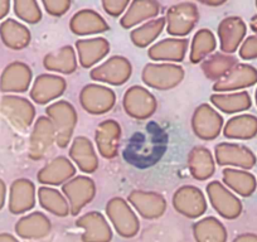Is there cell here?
<instances>
[{"label": "cell", "mask_w": 257, "mask_h": 242, "mask_svg": "<svg viewBox=\"0 0 257 242\" xmlns=\"http://www.w3.org/2000/svg\"><path fill=\"white\" fill-rule=\"evenodd\" d=\"M168 139V133L159 123L149 121L127 140L122 150L123 159L139 169L154 167L167 152Z\"/></svg>", "instance_id": "1"}, {"label": "cell", "mask_w": 257, "mask_h": 242, "mask_svg": "<svg viewBox=\"0 0 257 242\" xmlns=\"http://www.w3.org/2000/svg\"><path fill=\"white\" fill-rule=\"evenodd\" d=\"M46 113L54 127L56 144L62 149L67 148L77 125L78 117L76 108L68 101L59 100L51 103L46 108Z\"/></svg>", "instance_id": "2"}, {"label": "cell", "mask_w": 257, "mask_h": 242, "mask_svg": "<svg viewBox=\"0 0 257 242\" xmlns=\"http://www.w3.org/2000/svg\"><path fill=\"white\" fill-rule=\"evenodd\" d=\"M106 214L116 232L123 238H133L139 233V218L127 202L121 197H115L107 202Z\"/></svg>", "instance_id": "3"}, {"label": "cell", "mask_w": 257, "mask_h": 242, "mask_svg": "<svg viewBox=\"0 0 257 242\" xmlns=\"http://www.w3.org/2000/svg\"><path fill=\"white\" fill-rule=\"evenodd\" d=\"M184 78V68L175 63H148L142 80L149 87L167 91L179 85Z\"/></svg>", "instance_id": "4"}, {"label": "cell", "mask_w": 257, "mask_h": 242, "mask_svg": "<svg viewBox=\"0 0 257 242\" xmlns=\"http://www.w3.org/2000/svg\"><path fill=\"white\" fill-rule=\"evenodd\" d=\"M199 21V11L196 3L183 2L169 7L167 11V32L172 36L183 37L189 34Z\"/></svg>", "instance_id": "5"}, {"label": "cell", "mask_w": 257, "mask_h": 242, "mask_svg": "<svg viewBox=\"0 0 257 242\" xmlns=\"http://www.w3.org/2000/svg\"><path fill=\"white\" fill-rule=\"evenodd\" d=\"M122 106L128 116L137 120H147L157 111L155 96L142 86H132L123 93Z\"/></svg>", "instance_id": "6"}, {"label": "cell", "mask_w": 257, "mask_h": 242, "mask_svg": "<svg viewBox=\"0 0 257 242\" xmlns=\"http://www.w3.org/2000/svg\"><path fill=\"white\" fill-rule=\"evenodd\" d=\"M133 67L127 58L122 56L110 57L102 65L97 66L90 72L91 80L108 83L113 86H121L132 77Z\"/></svg>", "instance_id": "7"}, {"label": "cell", "mask_w": 257, "mask_h": 242, "mask_svg": "<svg viewBox=\"0 0 257 242\" xmlns=\"http://www.w3.org/2000/svg\"><path fill=\"white\" fill-rule=\"evenodd\" d=\"M62 192L67 198L72 216H77L85 206H87L96 194V186L91 178L77 175L62 186Z\"/></svg>", "instance_id": "8"}, {"label": "cell", "mask_w": 257, "mask_h": 242, "mask_svg": "<svg viewBox=\"0 0 257 242\" xmlns=\"http://www.w3.org/2000/svg\"><path fill=\"white\" fill-rule=\"evenodd\" d=\"M207 194L212 207L217 213L226 219H236L242 213V203L229 189H227L219 180L209 182Z\"/></svg>", "instance_id": "9"}, {"label": "cell", "mask_w": 257, "mask_h": 242, "mask_svg": "<svg viewBox=\"0 0 257 242\" xmlns=\"http://www.w3.org/2000/svg\"><path fill=\"white\" fill-rule=\"evenodd\" d=\"M223 117L208 103H202L192 116V129L202 140H214L222 132Z\"/></svg>", "instance_id": "10"}, {"label": "cell", "mask_w": 257, "mask_h": 242, "mask_svg": "<svg viewBox=\"0 0 257 242\" xmlns=\"http://www.w3.org/2000/svg\"><path fill=\"white\" fill-rule=\"evenodd\" d=\"M173 207L188 218H198L206 213L208 206L201 189L194 186H183L173 196Z\"/></svg>", "instance_id": "11"}, {"label": "cell", "mask_w": 257, "mask_h": 242, "mask_svg": "<svg viewBox=\"0 0 257 242\" xmlns=\"http://www.w3.org/2000/svg\"><path fill=\"white\" fill-rule=\"evenodd\" d=\"M116 95L106 86L90 83L81 90L80 103L83 110L92 115H102L115 106Z\"/></svg>", "instance_id": "12"}, {"label": "cell", "mask_w": 257, "mask_h": 242, "mask_svg": "<svg viewBox=\"0 0 257 242\" xmlns=\"http://www.w3.org/2000/svg\"><path fill=\"white\" fill-rule=\"evenodd\" d=\"M2 113L18 130H27L36 116V108L31 101L19 96H4L0 103Z\"/></svg>", "instance_id": "13"}, {"label": "cell", "mask_w": 257, "mask_h": 242, "mask_svg": "<svg viewBox=\"0 0 257 242\" xmlns=\"http://www.w3.org/2000/svg\"><path fill=\"white\" fill-rule=\"evenodd\" d=\"M214 157L218 165H232L242 169H252L257 158L249 148L236 143H219L214 148Z\"/></svg>", "instance_id": "14"}, {"label": "cell", "mask_w": 257, "mask_h": 242, "mask_svg": "<svg viewBox=\"0 0 257 242\" xmlns=\"http://www.w3.org/2000/svg\"><path fill=\"white\" fill-rule=\"evenodd\" d=\"M53 143H56V132L52 121L47 116H39L29 140V158L33 160L43 159Z\"/></svg>", "instance_id": "15"}, {"label": "cell", "mask_w": 257, "mask_h": 242, "mask_svg": "<svg viewBox=\"0 0 257 242\" xmlns=\"http://www.w3.org/2000/svg\"><path fill=\"white\" fill-rule=\"evenodd\" d=\"M76 226L83 228L82 242H111L112 229L102 213L91 211L76 221Z\"/></svg>", "instance_id": "16"}, {"label": "cell", "mask_w": 257, "mask_h": 242, "mask_svg": "<svg viewBox=\"0 0 257 242\" xmlns=\"http://www.w3.org/2000/svg\"><path fill=\"white\" fill-rule=\"evenodd\" d=\"M66 88H67V82L63 77L51 73H43L34 81L31 90V98L39 105H46L63 95Z\"/></svg>", "instance_id": "17"}, {"label": "cell", "mask_w": 257, "mask_h": 242, "mask_svg": "<svg viewBox=\"0 0 257 242\" xmlns=\"http://www.w3.org/2000/svg\"><path fill=\"white\" fill-rule=\"evenodd\" d=\"M247 33V27L239 17H227L219 23L218 37L222 53L232 54L238 49Z\"/></svg>", "instance_id": "18"}, {"label": "cell", "mask_w": 257, "mask_h": 242, "mask_svg": "<svg viewBox=\"0 0 257 242\" xmlns=\"http://www.w3.org/2000/svg\"><path fill=\"white\" fill-rule=\"evenodd\" d=\"M257 83V70L247 63H237L228 75L213 85V91L223 93L227 91H237L251 87Z\"/></svg>", "instance_id": "19"}, {"label": "cell", "mask_w": 257, "mask_h": 242, "mask_svg": "<svg viewBox=\"0 0 257 242\" xmlns=\"http://www.w3.org/2000/svg\"><path fill=\"white\" fill-rule=\"evenodd\" d=\"M132 204L142 217L147 219H157L164 214L167 209V201L164 197L155 192L133 191L127 197Z\"/></svg>", "instance_id": "20"}, {"label": "cell", "mask_w": 257, "mask_h": 242, "mask_svg": "<svg viewBox=\"0 0 257 242\" xmlns=\"http://www.w3.org/2000/svg\"><path fill=\"white\" fill-rule=\"evenodd\" d=\"M121 138V127L117 121L105 120L98 124L95 133V142L101 157L112 159L117 155Z\"/></svg>", "instance_id": "21"}, {"label": "cell", "mask_w": 257, "mask_h": 242, "mask_svg": "<svg viewBox=\"0 0 257 242\" xmlns=\"http://www.w3.org/2000/svg\"><path fill=\"white\" fill-rule=\"evenodd\" d=\"M76 174V167L68 158L57 157L44 165L37 174L39 183L48 186H63Z\"/></svg>", "instance_id": "22"}, {"label": "cell", "mask_w": 257, "mask_h": 242, "mask_svg": "<svg viewBox=\"0 0 257 242\" xmlns=\"http://www.w3.org/2000/svg\"><path fill=\"white\" fill-rule=\"evenodd\" d=\"M32 81V70L23 62L7 66L0 77V90L3 92H26Z\"/></svg>", "instance_id": "23"}, {"label": "cell", "mask_w": 257, "mask_h": 242, "mask_svg": "<svg viewBox=\"0 0 257 242\" xmlns=\"http://www.w3.org/2000/svg\"><path fill=\"white\" fill-rule=\"evenodd\" d=\"M36 206V187L29 179L14 180L9 194V209L12 213L21 214Z\"/></svg>", "instance_id": "24"}, {"label": "cell", "mask_w": 257, "mask_h": 242, "mask_svg": "<svg viewBox=\"0 0 257 242\" xmlns=\"http://www.w3.org/2000/svg\"><path fill=\"white\" fill-rule=\"evenodd\" d=\"M188 39L167 38L153 44L148 51V56L152 61L182 62L188 51Z\"/></svg>", "instance_id": "25"}, {"label": "cell", "mask_w": 257, "mask_h": 242, "mask_svg": "<svg viewBox=\"0 0 257 242\" xmlns=\"http://www.w3.org/2000/svg\"><path fill=\"white\" fill-rule=\"evenodd\" d=\"M70 29L77 36H88L110 31V26L97 12L92 9H82L71 18Z\"/></svg>", "instance_id": "26"}, {"label": "cell", "mask_w": 257, "mask_h": 242, "mask_svg": "<svg viewBox=\"0 0 257 242\" xmlns=\"http://www.w3.org/2000/svg\"><path fill=\"white\" fill-rule=\"evenodd\" d=\"M70 157L83 173H95L98 168V158L93 144L86 137H77L70 148Z\"/></svg>", "instance_id": "27"}, {"label": "cell", "mask_w": 257, "mask_h": 242, "mask_svg": "<svg viewBox=\"0 0 257 242\" xmlns=\"http://www.w3.org/2000/svg\"><path fill=\"white\" fill-rule=\"evenodd\" d=\"M160 6L155 0H134L130 2L128 9H126L125 14L121 18L120 24L122 28L132 29L142 22L148 19L155 18L160 13Z\"/></svg>", "instance_id": "28"}, {"label": "cell", "mask_w": 257, "mask_h": 242, "mask_svg": "<svg viewBox=\"0 0 257 242\" xmlns=\"http://www.w3.org/2000/svg\"><path fill=\"white\" fill-rule=\"evenodd\" d=\"M78 62L83 68H90L105 58L110 52V43L105 38L80 39L76 42Z\"/></svg>", "instance_id": "29"}, {"label": "cell", "mask_w": 257, "mask_h": 242, "mask_svg": "<svg viewBox=\"0 0 257 242\" xmlns=\"http://www.w3.org/2000/svg\"><path fill=\"white\" fill-rule=\"evenodd\" d=\"M52 224L48 217L42 212H32L21 218L16 226L17 233L23 238L39 239L51 233Z\"/></svg>", "instance_id": "30"}, {"label": "cell", "mask_w": 257, "mask_h": 242, "mask_svg": "<svg viewBox=\"0 0 257 242\" xmlns=\"http://www.w3.org/2000/svg\"><path fill=\"white\" fill-rule=\"evenodd\" d=\"M188 168L192 177L197 180L209 179L214 174V159L206 147H194L188 154Z\"/></svg>", "instance_id": "31"}, {"label": "cell", "mask_w": 257, "mask_h": 242, "mask_svg": "<svg viewBox=\"0 0 257 242\" xmlns=\"http://www.w3.org/2000/svg\"><path fill=\"white\" fill-rule=\"evenodd\" d=\"M227 139L249 140L257 135V117L251 113H242L227 121L223 128Z\"/></svg>", "instance_id": "32"}, {"label": "cell", "mask_w": 257, "mask_h": 242, "mask_svg": "<svg viewBox=\"0 0 257 242\" xmlns=\"http://www.w3.org/2000/svg\"><path fill=\"white\" fill-rule=\"evenodd\" d=\"M46 70L71 75L77 70V57L72 46H64L59 51L48 53L43 59Z\"/></svg>", "instance_id": "33"}, {"label": "cell", "mask_w": 257, "mask_h": 242, "mask_svg": "<svg viewBox=\"0 0 257 242\" xmlns=\"http://www.w3.org/2000/svg\"><path fill=\"white\" fill-rule=\"evenodd\" d=\"M223 183L241 197H251L257 188V180L252 173L227 168L222 172Z\"/></svg>", "instance_id": "34"}, {"label": "cell", "mask_w": 257, "mask_h": 242, "mask_svg": "<svg viewBox=\"0 0 257 242\" xmlns=\"http://www.w3.org/2000/svg\"><path fill=\"white\" fill-rule=\"evenodd\" d=\"M238 63L236 57L226 53H214L207 57L201 67L206 77L211 81H221L228 75L229 71Z\"/></svg>", "instance_id": "35"}, {"label": "cell", "mask_w": 257, "mask_h": 242, "mask_svg": "<svg viewBox=\"0 0 257 242\" xmlns=\"http://www.w3.org/2000/svg\"><path fill=\"white\" fill-rule=\"evenodd\" d=\"M211 102L214 107L224 113H236L248 110L252 106L251 96L247 91L231 93H213Z\"/></svg>", "instance_id": "36"}, {"label": "cell", "mask_w": 257, "mask_h": 242, "mask_svg": "<svg viewBox=\"0 0 257 242\" xmlns=\"http://www.w3.org/2000/svg\"><path fill=\"white\" fill-rule=\"evenodd\" d=\"M197 242H227V229L216 217H206L193 224Z\"/></svg>", "instance_id": "37"}, {"label": "cell", "mask_w": 257, "mask_h": 242, "mask_svg": "<svg viewBox=\"0 0 257 242\" xmlns=\"http://www.w3.org/2000/svg\"><path fill=\"white\" fill-rule=\"evenodd\" d=\"M0 37L3 39L4 44L12 49H23L31 42V32L19 22L14 19L4 21L0 26Z\"/></svg>", "instance_id": "38"}, {"label": "cell", "mask_w": 257, "mask_h": 242, "mask_svg": "<svg viewBox=\"0 0 257 242\" xmlns=\"http://www.w3.org/2000/svg\"><path fill=\"white\" fill-rule=\"evenodd\" d=\"M38 201L46 211L51 212L54 216L66 217L71 213L67 199L64 198L61 192L54 188L41 187L38 189Z\"/></svg>", "instance_id": "39"}, {"label": "cell", "mask_w": 257, "mask_h": 242, "mask_svg": "<svg viewBox=\"0 0 257 242\" xmlns=\"http://www.w3.org/2000/svg\"><path fill=\"white\" fill-rule=\"evenodd\" d=\"M217 42L213 33L209 29H199L192 39L190 43L189 59L192 63H199L207 58V56L216 49Z\"/></svg>", "instance_id": "40"}, {"label": "cell", "mask_w": 257, "mask_h": 242, "mask_svg": "<svg viewBox=\"0 0 257 242\" xmlns=\"http://www.w3.org/2000/svg\"><path fill=\"white\" fill-rule=\"evenodd\" d=\"M165 23L167 22H165V18H163V17L147 22L142 27L132 31V33H130L132 42L135 46L139 47V48H145V47L153 43L162 34Z\"/></svg>", "instance_id": "41"}, {"label": "cell", "mask_w": 257, "mask_h": 242, "mask_svg": "<svg viewBox=\"0 0 257 242\" xmlns=\"http://www.w3.org/2000/svg\"><path fill=\"white\" fill-rule=\"evenodd\" d=\"M14 13L22 21L29 24L38 23L42 19V11L39 4L34 0H17L13 4Z\"/></svg>", "instance_id": "42"}, {"label": "cell", "mask_w": 257, "mask_h": 242, "mask_svg": "<svg viewBox=\"0 0 257 242\" xmlns=\"http://www.w3.org/2000/svg\"><path fill=\"white\" fill-rule=\"evenodd\" d=\"M44 11L53 17H62L67 13L71 7L70 0H43L42 2Z\"/></svg>", "instance_id": "43"}, {"label": "cell", "mask_w": 257, "mask_h": 242, "mask_svg": "<svg viewBox=\"0 0 257 242\" xmlns=\"http://www.w3.org/2000/svg\"><path fill=\"white\" fill-rule=\"evenodd\" d=\"M239 57L244 61L257 58V36H249L242 42L239 47Z\"/></svg>", "instance_id": "44"}, {"label": "cell", "mask_w": 257, "mask_h": 242, "mask_svg": "<svg viewBox=\"0 0 257 242\" xmlns=\"http://www.w3.org/2000/svg\"><path fill=\"white\" fill-rule=\"evenodd\" d=\"M103 11L111 17H118L128 8L130 2L128 0H103L101 2Z\"/></svg>", "instance_id": "45"}, {"label": "cell", "mask_w": 257, "mask_h": 242, "mask_svg": "<svg viewBox=\"0 0 257 242\" xmlns=\"http://www.w3.org/2000/svg\"><path fill=\"white\" fill-rule=\"evenodd\" d=\"M232 242H257V234L242 233L239 236H237Z\"/></svg>", "instance_id": "46"}, {"label": "cell", "mask_w": 257, "mask_h": 242, "mask_svg": "<svg viewBox=\"0 0 257 242\" xmlns=\"http://www.w3.org/2000/svg\"><path fill=\"white\" fill-rule=\"evenodd\" d=\"M9 8H11V3L9 2H7V0H0V19L4 18L9 13Z\"/></svg>", "instance_id": "47"}, {"label": "cell", "mask_w": 257, "mask_h": 242, "mask_svg": "<svg viewBox=\"0 0 257 242\" xmlns=\"http://www.w3.org/2000/svg\"><path fill=\"white\" fill-rule=\"evenodd\" d=\"M4 202H6V184L0 179V209L3 208Z\"/></svg>", "instance_id": "48"}, {"label": "cell", "mask_w": 257, "mask_h": 242, "mask_svg": "<svg viewBox=\"0 0 257 242\" xmlns=\"http://www.w3.org/2000/svg\"><path fill=\"white\" fill-rule=\"evenodd\" d=\"M0 242H18L13 236L11 234H2L0 236Z\"/></svg>", "instance_id": "49"}, {"label": "cell", "mask_w": 257, "mask_h": 242, "mask_svg": "<svg viewBox=\"0 0 257 242\" xmlns=\"http://www.w3.org/2000/svg\"><path fill=\"white\" fill-rule=\"evenodd\" d=\"M249 28H251L252 31L257 34V14L256 16L252 17L251 21H249Z\"/></svg>", "instance_id": "50"}, {"label": "cell", "mask_w": 257, "mask_h": 242, "mask_svg": "<svg viewBox=\"0 0 257 242\" xmlns=\"http://www.w3.org/2000/svg\"><path fill=\"white\" fill-rule=\"evenodd\" d=\"M202 3L206 4V6L217 7V6H222V4H224V3H226V2H224V0H221V2H219V0H217V2H211V0H209V2H207V0H203Z\"/></svg>", "instance_id": "51"}, {"label": "cell", "mask_w": 257, "mask_h": 242, "mask_svg": "<svg viewBox=\"0 0 257 242\" xmlns=\"http://www.w3.org/2000/svg\"><path fill=\"white\" fill-rule=\"evenodd\" d=\"M254 101H256V105H257V88H256V92H254Z\"/></svg>", "instance_id": "52"}, {"label": "cell", "mask_w": 257, "mask_h": 242, "mask_svg": "<svg viewBox=\"0 0 257 242\" xmlns=\"http://www.w3.org/2000/svg\"><path fill=\"white\" fill-rule=\"evenodd\" d=\"M256 8H257V2H256Z\"/></svg>", "instance_id": "53"}]
</instances>
